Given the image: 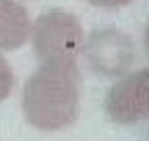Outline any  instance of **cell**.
Listing matches in <instances>:
<instances>
[{
  "label": "cell",
  "instance_id": "6da1fadb",
  "mask_svg": "<svg viewBox=\"0 0 149 141\" xmlns=\"http://www.w3.org/2000/svg\"><path fill=\"white\" fill-rule=\"evenodd\" d=\"M83 100L79 62L40 64L21 91V110L27 125L42 133H58L77 122Z\"/></svg>",
  "mask_w": 149,
  "mask_h": 141
},
{
  "label": "cell",
  "instance_id": "7a4b0ae2",
  "mask_svg": "<svg viewBox=\"0 0 149 141\" xmlns=\"http://www.w3.org/2000/svg\"><path fill=\"white\" fill-rule=\"evenodd\" d=\"M85 35L79 17L64 8H50L33 21L29 42L40 64L79 62Z\"/></svg>",
  "mask_w": 149,
  "mask_h": 141
},
{
  "label": "cell",
  "instance_id": "3957f363",
  "mask_svg": "<svg viewBox=\"0 0 149 141\" xmlns=\"http://www.w3.org/2000/svg\"><path fill=\"white\" fill-rule=\"evenodd\" d=\"M81 56L93 73L108 79H118L133 70L137 50L126 31L118 27H102L85 35Z\"/></svg>",
  "mask_w": 149,
  "mask_h": 141
},
{
  "label": "cell",
  "instance_id": "277c9868",
  "mask_svg": "<svg viewBox=\"0 0 149 141\" xmlns=\"http://www.w3.org/2000/svg\"><path fill=\"white\" fill-rule=\"evenodd\" d=\"M104 110L112 122L137 125L149 118V66L128 70L108 89Z\"/></svg>",
  "mask_w": 149,
  "mask_h": 141
},
{
  "label": "cell",
  "instance_id": "5b68a950",
  "mask_svg": "<svg viewBox=\"0 0 149 141\" xmlns=\"http://www.w3.org/2000/svg\"><path fill=\"white\" fill-rule=\"evenodd\" d=\"M33 19L21 0H0V54L15 52L29 42Z\"/></svg>",
  "mask_w": 149,
  "mask_h": 141
},
{
  "label": "cell",
  "instance_id": "8992f818",
  "mask_svg": "<svg viewBox=\"0 0 149 141\" xmlns=\"http://www.w3.org/2000/svg\"><path fill=\"white\" fill-rule=\"evenodd\" d=\"M15 70L10 66V62L0 54V104L4 100H8V96L15 89Z\"/></svg>",
  "mask_w": 149,
  "mask_h": 141
},
{
  "label": "cell",
  "instance_id": "52a82bcc",
  "mask_svg": "<svg viewBox=\"0 0 149 141\" xmlns=\"http://www.w3.org/2000/svg\"><path fill=\"white\" fill-rule=\"evenodd\" d=\"M87 4L95 6V8H106V10H116V8H124L128 4H133L135 0H85Z\"/></svg>",
  "mask_w": 149,
  "mask_h": 141
},
{
  "label": "cell",
  "instance_id": "ba28073f",
  "mask_svg": "<svg viewBox=\"0 0 149 141\" xmlns=\"http://www.w3.org/2000/svg\"><path fill=\"white\" fill-rule=\"evenodd\" d=\"M145 50H147V54H149V25L145 29Z\"/></svg>",
  "mask_w": 149,
  "mask_h": 141
}]
</instances>
